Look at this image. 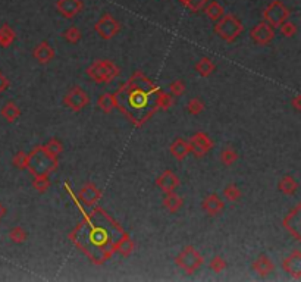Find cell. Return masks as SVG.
<instances>
[{"instance_id": "1", "label": "cell", "mask_w": 301, "mask_h": 282, "mask_svg": "<svg viewBox=\"0 0 301 282\" xmlns=\"http://www.w3.org/2000/svg\"><path fill=\"white\" fill-rule=\"evenodd\" d=\"M162 93L153 81L143 75V72L137 71L130 78V81L115 94L116 108L130 119L133 112L137 111L133 124L140 127L157 111V96Z\"/></svg>"}, {"instance_id": "2", "label": "cell", "mask_w": 301, "mask_h": 282, "mask_svg": "<svg viewBox=\"0 0 301 282\" xmlns=\"http://www.w3.org/2000/svg\"><path fill=\"white\" fill-rule=\"evenodd\" d=\"M59 166L56 156L49 154L43 145H37L31 153H28V168L31 175H50Z\"/></svg>"}, {"instance_id": "3", "label": "cell", "mask_w": 301, "mask_h": 282, "mask_svg": "<svg viewBox=\"0 0 301 282\" xmlns=\"http://www.w3.org/2000/svg\"><path fill=\"white\" fill-rule=\"evenodd\" d=\"M121 74L118 65L108 59H97L87 68V75L96 84H110Z\"/></svg>"}, {"instance_id": "4", "label": "cell", "mask_w": 301, "mask_h": 282, "mask_svg": "<svg viewBox=\"0 0 301 282\" xmlns=\"http://www.w3.org/2000/svg\"><path fill=\"white\" fill-rule=\"evenodd\" d=\"M175 263L187 275H191V274H194L195 271H198L201 268V265L204 263V259H203V256L200 254V252L195 247L187 246L175 257Z\"/></svg>"}, {"instance_id": "5", "label": "cell", "mask_w": 301, "mask_h": 282, "mask_svg": "<svg viewBox=\"0 0 301 282\" xmlns=\"http://www.w3.org/2000/svg\"><path fill=\"white\" fill-rule=\"evenodd\" d=\"M215 32L216 35H219L222 40L232 43L238 38V35L243 32V25L241 22L234 18V16H225L222 21H219V24L215 27Z\"/></svg>"}, {"instance_id": "6", "label": "cell", "mask_w": 301, "mask_h": 282, "mask_svg": "<svg viewBox=\"0 0 301 282\" xmlns=\"http://www.w3.org/2000/svg\"><path fill=\"white\" fill-rule=\"evenodd\" d=\"M63 105L72 112H80L90 105V96L81 87L75 85L65 94Z\"/></svg>"}, {"instance_id": "7", "label": "cell", "mask_w": 301, "mask_h": 282, "mask_svg": "<svg viewBox=\"0 0 301 282\" xmlns=\"http://www.w3.org/2000/svg\"><path fill=\"white\" fill-rule=\"evenodd\" d=\"M188 142H190V151L197 157H203L215 145L213 140L203 131H197L195 134H192Z\"/></svg>"}, {"instance_id": "8", "label": "cell", "mask_w": 301, "mask_h": 282, "mask_svg": "<svg viewBox=\"0 0 301 282\" xmlns=\"http://www.w3.org/2000/svg\"><path fill=\"white\" fill-rule=\"evenodd\" d=\"M284 228L296 238L301 240V204H297L282 221Z\"/></svg>"}, {"instance_id": "9", "label": "cell", "mask_w": 301, "mask_h": 282, "mask_svg": "<svg viewBox=\"0 0 301 282\" xmlns=\"http://www.w3.org/2000/svg\"><path fill=\"white\" fill-rule=\"evenodd\" d=\"M78 198L87 207H93V206L99 204V201L102 200V191L99 190V187L96 184L87 182L81 187V190L78 193Z\"/></svg>"}, {"instance_id": "10", "label": "cell", "mask_w": 301, "mask_h": 282, "mask_svg": "<svg viewBox=\"0 0 301 282\" xmlns=\"http://www.w3.org/2000/svg\"><path fill=\"white\" fill-rule=\"evenodd\" d=\"M250 37H251V40H253L256 44H259V46H268V44L274 40L275 31H274V28H272L269 24L262 22V24L256 25V27L251 29Z\"/></svg>"}, {"instance_id": "11", "label": "cell", "mask_w": 301, "mask_h": 282, "mask_svg": "<svg viewBox=\"0 0 301 282\" xmlns=\"http://www.w3.org/2000/svg\"><path fill=\"white\" fill-rule=\"evenodd\" d=\"M119 24L113 19V18H110L109 15H106V16H103L99 22H97V25H96V32L103 38V40H110L112 37H115L118 32H119Z\"/></svg>"}, {"instance_id": "12", "label": "cell", "mask_w": 301, "mask_h": 282, "mask_svg": "<svg viewBox=\"0 0 301 282\" xmlns=\"http://www.w3.org/2000/svg\"><path fill=\"white\" fill-rule=\"evenodd\" d=\"M156 187L162 190L163 193H170L175 191L179 187V178L173 170L166 169L156 178Z\"/></svg>"}, {"instance_id": "13", "label": "cell", "mask_w": 301, "mask_h": 282, "mask_svg": "<svg viewBox=\"0 0 301 282\" xmlns=\"http://www.w3.org/2000/svg\"><path fill=\"white\" fill-rule=\"evenodd\" d=\"M201 209H203L204 213L209 215V216H218V215H220V213L223 212V209H225V201L220 198L219 194L212 193V194H209V196L203 200Z\"/></svg>"}, {"instance_id": "14", "label": "cell", "mask_w": 301, "mask_h": 282, "mask_svg": "<svg viewBox=\"0 0 301 282\" xmlns=\"http://www.w3.org/2000/svg\"><path fill=\"white\" fill-rule=\"evenodd\" d=\"M282 268L284 271L293 277L294 280H301V252L300 250H296L293 252L288 257L284 259L282 262Z\"/></svg>"}, {"instance_id": "15", "label": "cell", "mask_w": 301, "mask_h": 282, "mask_svg": "<svg viewBox=\"0 0 301 282\" xmlns=\"http://www.w3.org/2000/svg\"><path fill=\"white\" fill-rule=\"evenodd\" d=\"M32 56H34V59H35L38 63L46 65V63H49V62H52V60L55 59L56 52H55V49H53L47 41H43V43H40V44H37V46L34 47Z\"/></svg>"}, {"instance_id": "16", "label": "cell", "mask_w": 301, "mask_h": 282, "mask_svg": "<svg viewBox=\"0 0 301 282\" xmlns=\"http://www.w3.org/2000/svg\"><path fill=\"white\" fill-rule=\"evenodd\" d=\"M287 16H288V12L281 3H274L265 12V18L269 22V25H281L287 19Z\"/></svg>"}, {"instance_id": "17", "label": "cell", "mask_w": 301, "mask_h": 282, "mask_svg": "<svg viewBox=\"0 0 301 282\" xmlns=\"http://www.w3.org/2000/svg\"><path fill=\"white\" fill-rule=\"evenodd\" d=\"M253 269L257 272L259 277L265 278V277H268V275H271V274L274 272L275 265H274V262L271 260L269 256H266V254H260V256L253 262Z\"/></svg>"}, {"instance_id": "18", "label": "cell", "mask_w": 301, "mask_h": 282, "mask_svg": "<svg viewBox=\"0 0 301 282\" xmlns=\"http://www.w3.org/2000/svg\"><path fill=\"white\" fill-rule=\"evenodd\" d=\"M169 151H170V154L176 159V160H184L191 151H190V142L187 140H184V139H181V137H178V139H175L173 140V142L170 144V147H169Z\"/></svg>"}, {"instance_id": "19", "label": "cell", "mask_w": 301, "mask_h": 282, "mask_svg": "<svg viewBox=\"0 0 301 282\" xmlns=\"http://www.w3.org/2000/svg\"><path fill=\"white\" fill-rule=\"evenodd\" d=\"M162 203H163V207L170 212V213H176L181 210V207L184 206V200L181 196H178L175 191H170V193H164V197L162 198Z\"/></svg>"}, {"instance_id": "20", "label": "cell", "mask_w": 301, "mask_h": 282, "mask_svg": "<svg viewBox=\"0 0 301 282\" xmlns=\"http://www.w3.org/2000/svg\"><path fill=\"white\" fill-rule=\"evenodd\" d=\"M278 188L282 194L285 196H294L299 191V181L293 175H285L281 178Z\"/></svg>"}, {"instance_id": "21", "label": "cell", "mask_w": 301, "mask_h": 282, "mask_svg": "<svg viewBox=\"0 0 301 282\" xmlns=\"http://www.w3.org/2000/svg\"><path fill=\"white\" fill-rule=\"evenodd\" d=\"M97 108L103 113H112L116 109V97L112 93H103L97 99Z\"/></svg>"}, {"instance_id": "22", "label": "cell", "mask_w": 301, "mask_h": 282, "mask_svg": "<svg viewBox=\"0 0 301 282\" xmlns=\"http://www.w3.org/2000/svg\"><path fill=\"white\" fill-rule=\"evenodd\" d=\"M134 249H136V244H134V241L131 240V237H130L127 232L119 238V241H118L116 246H115V252L119 253V254L124 256V257L131 256L133 252H134Z\"/></svg>"}, {"instance_id": "23", "label": "cell", "mask_w": 301, "mask_h": 282, "mask_svg": "<svg viewBox=\"0 0 301 282\" xmlns=\"http://www.w3.org/2000/svg\"><path fill=\"white\" fill-rule=\"evenodd\" d=\"M194 68H195V71L198 72V75L203 77V78L210 77V75L216 71V65H215V62H213L210 57H201V59L195 63Z\"/></svg>"}, {"instance_id": "24", "label": "cell", "mask_w": 301, "mask_h": 282, "mask_svg": "<svg viewBox=\"0 0 301 282\" xmlns=\"http://www.w3.org/2000/svg\"><path fill=\"white\" fill-rule=\"evenodd\" d=\"M3 119H6L7 122H15L19 116H21V108L15 103V102H7L1 111H0Z\"/></svg>"}, {"instance_id": "25", "label": "cell", "mask_w": 301, "mask_h": 282, "mask_svg": "<svg viewBox=\"0 0 301 282\" xmlns=\"http://www.w3.org/2000/svg\"><path fill=\"white\" fill-rule=\"evenodd\" d=\"M59 10L62 12L63 16L72 18L78 13L80 10V0H60L59 3Z\"/></svg>"}, {"instance_id": "26", "label": "cell", "mask_w": 301, "mask_h": 282, "mask_svg": "<svg viewBox=\"0 0 301 282\" xmlns=\"http://www.w3.org/2000/svg\"><path fill=\"white\" fill-rule=\"evenodd\" d=\"M219 157H220V162H222L225 166H232V165L238 160V151H237L234 147L226 145V147L222 148Z\"/></svg>"}, {"instance_id": "27", "label": "cell", "mask_w": 301, "mask_h": 282, "mask_svg": "<svg viewBox=\"0 0 301 282\" xmlns=\"http://www.w3.org/2000/svg\"><path fill=\"white\" fill-rule=\"evenodd\" d=\"M32 187L37 193L43 194L46 191H49L50 185H52V181L49 178V175H32Z\"/></svg>"}, {"instance_id": "28", "label": "cell", "mask_w": 301, "mask_h": 282, "mask_svg": "<svg viewBox=\"0 0 301 282\" xmlns=\"http://www.w3.org/2000/svg\"><path fill=\"white\" fill-rule=\"evenodd\" d=\"M157 109H162V111H167L170 109L173 105H175V100H173V96L170 93H166V91H162L159 96H157Z\"/></svg>"}, {"instance_id": "29", "label": "cell", "mask_w": 301, "mask_h": 282, "mask_svg": "<svg viewBox=\"0 0 301 282\" xmlns=\"http://www.w3.org/2000/svg\"><path fill=\"white\" fill-rule=\"evenodd\" d=\"M15 41V32L12 28H9L7 25L0 28V46L1 47H9L12 43Z\"/></svg>"}, {"instance_id": "30", "label": "cell", "mask_w": 301, "mask_h": 282, "mask_svg": "<svg viewBox=\"0 0 301 282\" xmlns=\"http://www.w3.org/2000/svg\"><path fill=\"white\" fill-rule=\"evenodd\" d=\"M203 111H204V103H203L201 99L192 97V99L188 100V103H187V112H188L190 115L195 116V115H200Z\"/></svg>"}, {"instance_id": "31", "label": "cell", "mask_w": 301, "mask_h": 282, "mask_svg": "<svg viewBox=\"0 0 301 282\" xmlns=\"http://www.w3.org/2000/svg\"><path fill=\"white\" fill-rule=\"evenodd\" d=\"M9 238H10L15 244H22V243L27 241L28 234H27V231H25L22 226H13V228L9 231Z\"/></svg>"}, {"instance_id": "32", "label": "cell", "mask_w": 301, "mask_h": 282, "mask_svg": "<svg viewBox=\"0 0 301 282\" xmlns=\"http://www.w3.org/2000/svg\"><path fill=\"white\" fill-rule=\"evenodd\" d=\"M223 197L228 200V201H238L241 198V190L235 185V184H229L225 187L223 190Z\"/></svg>"}, {"instance_id": "33", "label": "cell", "mask_w": 301, "mask_h": 282, "mask_svg": "<svg viewBox=\"0 0 301 282\" xmlns=\"http://www.w3.org/2000/svg\"><path fill=\"white\" fill-rule=\"evenodd\" d=\"M43 147H44V150H46L49 154L56 156V157L63 151V145H62V142L57 140V139H52V140H49L46 144H43Z\"/></svg>"}, {"instance_id": "34", "label": "cell", "mask_w": 301, "mask_h": 282, "mask_svg": "<svg viewBox=\"0 0 301 282\" xmlns=\"http://www.w3.org/2000/svg\"><path fill=\"white\" fill-rule=\"evenodd\" d=\"M12 165L19 170H27V168H28V153L18 151L12 159Z\"/></svg>"}, {"instance_id": "35", "label": "cell", "mask_w": 301, "mask_h": 282, "mask_svg": "<svg viewBox=\"0 0 301 282\" xmlns=\"http://www.w3.org/2000/svg\"><path fill=\"white\" fill-rule=\"evenodd\" d=\"M167 90L173 97H179L185 93V83L182 80H175L169 84Z\"/></svg>"}, {"instance_id": "36", "label": "cell", "mask_w": 301, "mask_h": 282, "mask_svg": "<svg viewBox=\"0 0 301 282\" xmlns=\"http://www.w3.org/2000/svg\"><path fill=\"white\" fill-rule=\"evenodd\" d=\"M226 260L223 259V257H220V256H216V257H213L212 260H210V263H209V268L215 272V274H220V272H223L225 269H226Z\"/></svg>"}, {"instance_id": "37", "label": "cell", "mask_w": 301, "mask_h": 282, "mask_svg": "<svg viewBox=\"0 0 301 282\" xmlns=\"http://www.w3.org/2000/svg\"><path fill=\"white\" fill-rule=\"evenodd\" d=\"M63 38H65L68 43L75 44V43H78V41L81 40V31H80L78 28H75V27H71L69 29H66V31L63 32Z\"/></svg>"}, {"instance_id": "38", "label": "cell", "mask_w": 301, "mask_h": 282, "mask_svg": "<svg viewBox=\"0 0 301 282\" xmlns=\"http://www.w3.org/2000/svg\"><path fill=\"white\" fill-rule=\"evenodd\" d=\"M282 34L285 35V37H294L296 35V32H297V27L294 25V24H291V22H287V24H284L282 25Z\"/></svg>"}, {"instance_id": "39", "label": "cell", "mask_w": 301, "mask_h": 282, "mask_svg": "<svg viewBox=\"0 0 301 282\" xmlns=\"http://www.w3.org/2000/svg\"><path fill=\"white\" fill-rule=\"evenodd\" d=\"M207 13H209V16L212 18V19H219L220 16H222V9L218 6V4H212V6H209V9H207Z\"/></svg>"}, {"instance_id": "40", "label": "cell", "mask_w": 301, "mask_h": 282, "mask_svg": "<svg viewBox=\"0 0 301 282\" xmlns=\"http://www.w3.org/2000/svg\"><path fill=\"white\" fill-rule=\"evenodd\" d=\"M7 88H9V80L0 72V93L6 91Z\"/></svg>"}, {"instance_id": "41", "label": "cell", "mask_w": 301, "mask_h": 282, "mask_svg": "<svg viewBox=\"0 0 301 282\" xmlns=\"http://www.w3.org/2000/svg\"><path fill=\"white\" fill-rule=\"evenodd\" d=\"M293 106L296 111H301V96H296L293 99Z\"/></svg>"}, {"instance_id": "42", "label": "cell", "mask_w": 301, "mask_h": 282, "mask_svg": "<svg viewBox=\"0 0 301 282\" xmlns=\"http://www.w3.org/2000/svg\"><path fill=\"white\" fill-rule=\"evenodd\" d=\"M6 212H7V210H6V207H4V206H3V204L0 203V221H1L3 218H4Z\"/></svg>"}]
</instances>
